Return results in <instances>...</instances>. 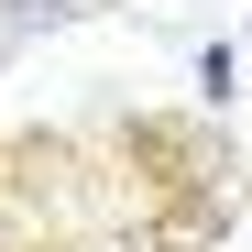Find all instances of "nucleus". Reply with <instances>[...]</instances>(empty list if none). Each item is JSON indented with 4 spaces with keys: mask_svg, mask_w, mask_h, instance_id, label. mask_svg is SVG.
<instances>
[{
    "mask_svg": "<svg viewBox=\"0 0 252 252\" xmlns=\"http://www.w3.org/2000/svg\"><path fill=\"white\" fill-rule=\"evenodd\" d=\"M197 88L230 99V88H241V55H230V44H197Z\"/></svg>",
    "mask_w": 252,
    "mask_h": 252,
    "instance_id": "f257e3e1",
    "label": "nucleus"
}]
</instances>
